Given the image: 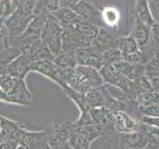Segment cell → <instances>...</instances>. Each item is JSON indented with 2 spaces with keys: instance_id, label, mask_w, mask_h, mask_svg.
<instances>
[{
  "instance_id": "9a60e30c",
  "label": "cell",
  "mask_w": 159,
  "mask_h": 149,
  "mask_svg": "<svg viewBox=\"0 0 159 149\" xmlns=\"http://www.w3.org/2000/svg\"><path fill=\"white\" fill-rule=\"evenodd\" d=\"M7 37L8 36H5L2 39L3 47L1 49V51H0V77L3 76V74H6V70L8 65L21 54L20 50H18L15 47H12L8 43Z\"/></svg>"
},
{
  "instance_id": "d4e9b609",
  "label": "cell",
  "mask_w": 159,
  "mask_h": 149,
  "mask_svg": "<svg viewBox=\"0 0 159 149\" xmlns=\"http://www.w3.org/2000/svg\"><path fill=\"white\" fill-rule=\"evenodd\" d=\"M133 84H134V97H137L138 94H141L144 93L153 92L150 79L147 78L145 74H142V76L138 77L136 79H134Z\"/></svg>"
},
{
  "instance_id": "f546056e",
  "label": "cell",
  "mask_w": 159,
  "mask_h": 149,
  "mask_svg": "<svg viewBox=\"0 0 159 149\" xmlns=\"http://www.w3.org/2000/svg\"><path fill=\"white\" fill-rule=\"evenodd\" d=\"M92 124H93V122L89 111L81 112V116L79 117L78 120L73 122L74 126H87V125H92Z\"/></svg>"
},
{
  "instance_id": "5bb4252c",
  "label": "cell",
  "mask_w": 159,
  "mask_h": 149,
  "mask_svg": "<svg viewBox=\"0 0 159 149\" xmlns=\"http://www.w3.org/2000/svg\"><path fill=\"white\" fill-rule=\"evenodd\" d=\"M129 36L132 37L135 42L137 43L139 48H142L150 42L152 38L151 36V28L145 23L141 22L137 18H134L133 25L130 30V33L128 34Z\"/></svg>"
},
{
  "instance_id": "4fadbf2b",
  "label": "cell",
  "mask_w": 159,
  "mask_h": 149,
  "mask_svg": "<svg viewBox=\"0 0 159 149\" xmlns=\"http://www.w3.org/2000/svg\"><path fill=\"white\" fill-rule=\"evenodd\" d=\"M117 37L118 36L116 35V31H111V30L107 28L101 27L98 28V32L96 38L93 40L91 46L98 50V52L102 53L106 50L113 47L114 41H116Z\"/></svg>"
},
{
  "instance_id": "cb8c5ba5",
  "label": "cell",
  "mask_w": 159,
  "mask_h": 149,
  "mask_svg": "<svg viewBox=\"0 0 159 149\" xmlns=\"http://www.w3.org/2000/svg\"><path fill=\"white\" fill-rule=\"evenodd\" d=\"M71 27H73L80 34H82L84 36H86L92 40L96 38L97 34L98 32V26H96L94 24H92L88 21H84V20H82L81 18H80V20L77 23H75Z\"/></svg>"
},
{
  "instance_id": "f1b7e54d",
  "label": "cell",
  "mask_w": 159,
  "mask_h": 149,
  "mask_svg": "<svg viewBox=\"0 0 159 149\" xmlns=\"http://www.w3.org/2000/svg\"><path fill=\"white\" fill-rule=\"evenodd\" d=\"M15 11L12 0H0V20L5 21Z\"/></svg>"
},
{
  "instance_id": "ffe728a7",
  "label": "cell",
  "mask_w": 159,
  "mask_h": 149,
  "mask_svg": "<svg viewBox=\"0 0 159 149\" xmlns=\"http://www.w3.org/2000/svg\"><path fill=\"white\" fill-rule=\"evenodd\" d=\"M102 19L103 27L111 31L116 32V28L120 19L118 10L116 7H103L102 8Z\"/></svg>"
},
{
  "instance_id": "1f68e13d",
  "label": "cell",
  "mask_w": 159,
  "mask_h": 149,
  "mask_svg": "<svg viewBox=\"0 0 159 149\" xmlns=\"http://www.w3.org/2000/svg\"><path fill=\"white\" fill-rule=\"evenodd\" d=\"M139 123H141L143 125H146V126L159 128V117L142 115L141 118L139 119Z\"/></svg>"
},
{
  "instance_id": "f35d334b",
  "label": "cell",
  "mask_w": 159,
  "mask_h": 149,
  "mask_svg": "<svg viewBox=\"0 0 159 149\" xmlns=\"http://www.w3.org/2000/svg\"><path fill=\"white\" fill-rule=\"evenodd\" d=\"M3 23H4V21H2V20H0V31H1V29H2V27H3Z\"/></svg>"
},
{
  "instance_id": "d6986e66",
  "label": "cell",
  "mask_w": 159,
  "mask_h": 149,
  "mask_svg": "<svg viewBox=\"0 0 159 149\" xmlns=\"http://www.w3.org/2000/svg\"><path fill=\"white\" fill-rule=\"evenodd\" d=\"M53 61L59 68L66 70V71H72L73 69L78 66V61L75 52L62 51L60 54L54 56Z\"/></svg>"
},
{
  "instance_id": "74e56055",
  "label": "cell",
  "mask_w": 159,
  "mask_h": 149,
  "mask_svg": "<svg viewBox=\"0 0 159 149\" xmlns=\"http://www.w3.org/2000/svg\"><path fill=\"white\" fill-rule=\"evenodd\" d=\"M0 102H8V98H7V97H6V94H5V93L1 91V88H0Z\"/></svg>"
},
{
  "instance_id": "8d00e7d4",
  "label": "cell",
  "mask_w": 159,
  "mask_h": 149,
  "mask_svg": "<svg viewBox=\"0 0 159 149\" xmlns=\"http://www.w3.org/2000/svg\"><path fill=\"white\" fill-rule=\"evenodd\" d=\"M150 81H151V84H152L153 91L159 93V78L150 79Z\"/></svg>"
},
{
  "instance_id": "d590c367",
  "label": "cell",
  "mask_w": 159,
  "mask_h": 149,
  "mask_svg": "<svg viewBox=\"0 0 159 149\" xmlns=\"http://www.w3.org/2000/svg\"><path fill=\"white\" fill-rule=\"evenodd\" d=\"M148 44L150 45L151 48H152V50H153V52H154V56L157 57V58H159V43H156V42L154 41V40L151 38L150 42H149Z\"/></svg>"
},
{
  "instance_id": "836d02e7",
  "label": "cell",
  "mask_w": 159,
  "mask_h": 149,
  "mask_svg": "<svg viewBox=\"0 0 159 149\" xmlns=\"http://www.w3.org/2000/svg\"><path fill=\"white\" fill-rule=\"evenodd\" d=\"M144 149H159V138L151 136L150 140Z\"/></svg>"
},
{
  "instance_id": "d6a6232c",
  "label": "cell",
  "mask_w": 159,
  "mask_h": 149,
  "mask_svg": "<svg viewBox=\"0 0 159 149\" xmlns=\"http://www.w3.org/2000/svg\"><path fill=\"white\" fill-rule=\"evenodd\" d=\"M150 28H151V36H152V39L156 43H159V22L156 21Z\"/></svg>"
},
{
  "instance_id": "2e32d148",
  "label": "cell",
  "mask_w": 159,
  "mask_h": 149,
  "mask_svg": "<svg viewBox=\"0 0 159 149\" xmlns=\"http://www.w3.org/2000/svg\"><path fill=\"white\" fill-rule=\"evenodd\" d=\"M134 18H137L141 22L145 23L148 26H152L155 23V19L153 17V14L150 8L149 0H135L133 9Z\"/></svg>"
},
{
  "instance_id": "277c9868",
  "label": "cell",
  "mask_w": 159,
  "mask_h": 149,
  "mask_svg": "<svg viewBox=\"0 0 159 149\" xmlns=\"http://www.w3.org/2000/svg\"><path fill=\"white\" fill-rule=\"evenodd\" d=\"M31 72L38 73L42 76L48 78L54 83H56L58 86L63 88L68 87L67 81L70 76L71 71H66L61 68H59L54 63L53 59L41 60V61L34 62L31 67Z\"/></svg>"
},
{
  "instance_id": "83f0119b",
  "label": "cell",
  "mask_w": 159,
  "mask_h": 149,
  "mask_svg": "<svg viewBox=\"0 0 159 149\" xmlns=\"http://www.w3.org/2000/svg\"><path fill=\"white\" fill-rule=\"evenodd\" d=\"M143 67H144V74L147 78L149 79L159 78V58L154 56Z\"/></svg>"
},
{
  "instance_id": "603a6c76",
  "label": "cell",
  "mask_w": 159,
  "mask_h": 149,
  "mask_svg": "<svg viewBox=\"0 0 159 149\" xmlns=\"http://www.w3.org/2000/svg\"><path fill=\"white\" fill-rule=\"evenodd\" d=\"M63 92L67 97H69L75 103L77 104V106L79 107L80 111H81V112L91 111V107H89V103L87 102L86 94L80 93L76 91H74V89H72L69 86L63 88Z\"/></svg>"
},
{
  "instance_id": "484cf974",
  "label": "cell",
  "mask_w": 159,
  "mask_h": 149,
  "mask_svg": "<svg viewBox=\"0 0 159 149\" xmlns=\"http://www.w3.org/2000/svg\"><path fill=\"white\" fill-rule=\"evenodd\" d=\"M123 60V55L118 51L116 48L111 47L102 52V62L103 65L113 66L114 64Z\"/></svg>"
},
{
  "instance_id": "8992f818",
  "label": "cell",
  "mask_w": 159,
  "mask_h": 149,
  "mask_svg": "<svg viewBox=\"0 0 159 149\" xmlns=\"http://www.w3.org/2000/svg\"><path fill=\"white\" fill-rule=\"evenodd\" d=\"M28 129L21 122L0 115V143L13 142L19 144Z\"/></svg>"
},
{
  "instance_id": "5b68a950",
  "label": "cell",
  "mask_w": 159,
  "mask_h": 149,
  "mask_svg": "<svg viewBox=\"0 0 159 149\" xmlns=\"http://www.w3.org/2000/svg\"><path fill=\"white\" fill-rule=\"evenodd\" d=\"M99 74L103 79L104 84H112L119 88L125 93L127 96L134 97V84L133 82L125 78L122 74L119 73L113 66L103 65L99 70Z\"/></svg>"
},
{
  "instance_id": "8fae6325",
  "label": "cell",
  "mask_w": 159,
  "mask_h": 149,
  "mask_svg": "<svg viewBox=\"0 0 159 149\" xmlns=\"http://www.w3.org/2000/svg\"><path fill=\"white\" fill-rule=\"evenodd\" d=\"M111 112L113 118V126L118 134H125L137 131L140 127V123L132 118L130 115H128L126 112L120 111Z\"/></svg>"
},
{
  "instance_id": "52a82bcc",
  "label": "cell",
  "mask_w": 159,
  "mask_h": 149,
  "mask_svg": "<svg viewBox=\"0 0 159 149\" xmlns=\"http://www.w3.org/2000/svg\"><path fill=\"white\" fill-rule=\"evenodd\" d=\"M150 137L144 125L140 123V127L137 131L119 134L118 142L124 149H144L150 140Z\"/></svg>"
},
{
  "instance_id": "44dd1931",
  "label": "cell",
  "mask_w": 159,
  "mask_h": 149,
  "mask_svg": "<svg viewBox=\"0 0 159 149\" xmlns=\"http://www.w3.org/2000/svg\"><path fill=\"white\" fill-rule=\"evenodd\" d=\"M113 47L116 48L122 55H128V54L134 53L139 49L135 40L129 36V35H127V36L117 37L116 41H114Z\"/></svg>"
},
{
  "instance_id": "e575fe53",
  "label": "cell",
  "mask_w": 159,
  "mask_h": 149,
  "mask_svg": "<svg viewBox=\"0 0 159 149\" xmlns=\"http://www.w3.org/2000/svg\"><path fill=\"white\" fill-rule=\"evenodd\" d=\"M79 1L80 0H60L62 7H68V8H72V9Z\"/></svg>"
},
{
  "instance_id": "4316f807",
  "label": "cell",
  "mask_w": 159,
  "mask_h": 149,
  "mask_svg": "<svg viewBox=\"0 0 159 149\" xmlns=\"http://www.w3.org/2000/svg\"><path fill=\"white\" fill-rule=\"evenodd\" d=\"M133 98L135 99V102L139 106L145 107L148 106H151L153 103L159 102V93L153 91L150 93H144L141 94H138L137 97Z\"/></svg>"
},
{
  "instance_id": "ab89813d",
  "label": "cell",
  "mask_w": 159,
  "mask_h": 149,
  "mask_svg": "<svg viewBox=\"0 0 159 149\" xmlns=\"http://www.w3.org/2000/svg\"><path fill=\"white\" fill-rule=\"evenodd\" d=\"M88 149H89V148H88Z\"/></svg>"
},
{
  "instance_id": "ba28073f",
  "label": "cell",
  "mask_w": 159,
  "mask_h": 149,
  "mask_svg": "<svg viewBox=\"0 0 159 149\" xmlns=\"http://www.w3.org/2000/svg\"><path fill=\"white\" fill-rule=\"evenodd\" d=\"M93 40L77 32L73 27L64 29L62 35V51L75 52L77 49L91 46Z\"/></svg>"
},
{
  "instance_id": "9c48e42d",
  "label": "cell",
  "mask_w": 159,
  "mask_h": 149,
  "mask_svg": "<svg viewBox=\"0 0 159 149\" xmlns=\"http://www.w3.org/2000/svg\"><path fill=\"white\" fill-rule=\"evenodd\" d=\"M74 11L82 20L94 24L98 28L103 27L102 19V9L91 3L89 0H80L74 6Z\"/></svg>"
},
{
  "instance_id": "3957f363",
  "label": "cell",
  "mask_w": 159,
  "mask_h": 149,
  "mask_svg": "<svg viewBox=\"0 0 159 149\" xmlns=\"http://www.w3.org/2000/svg\"><path fill=\"white\" fill-rule=\"evenodd\" d=\"M64 32L63 27L60 25L58 20L55 18L53 14H49L40 37L47 45L50 52L53 56L60 54L62 52V35Z\"/></svg>"
},
{
  "instance_id": "7c38bea8",
  "label": "cell",
  "mask_w": 159,
  "mask_h": 149,
  "mask_svg": "<svg viewBox=\"0 0 159 149\" xmlns=\"http://www.w3.org/2000/svg\"><path fill=\"white\" fill-rule=\"evenodd\" d=\"M33 63L34 62L31 58H29L24 54H20L16 59H14L8 65L6 74L13 78L25 79L27 74L31 72V67Z\"/></svg>"
},
{
  "instance_id": "e0dca14e",
  "label": "cell",
  "mask_w": 159,
  "mask_h": 149,
  "mask_svg": "<svg viewBox=\"0 0 159 149\" xmlns=\"http://www.w3.org/2000/svg\"><path fill=\"white\" fill-rule=\"evenodd\" d=\"M113 67L116 68L117 71L122 74L124 77L127 78L130 81H134L138 77L144 74V67L143 66H137V65L129 64L125 61H120L116 64L113 65Z\"/></svg>"
},
{
  "instance_id": "6da1fadb",
  "label": "cell",
  "mask_w": 159,
  "mask_h": 149,
  "mask_svg": "<svg viewBox=\"0 0 159 149\" xmlns=\"http://www.w3.org/2000/svg\"><path fill=\"white\" fill-rule=\"evenodd\" d=\"M67 84L74 91L86 94L94 88L103 86L104 82L98 70L78 65L70 73Z\"/></svg>"
},
{
  "instance_id": "7a4b0ae2",
  "label": "cell",
  "mask_w": 159,
  "mask_h": 149,
  "mask_svg": "<svg viewBox=\"0 0 159 149\" xmlns=\"http://www.w3.org/2000/svg\"><path fill=\"white\" fill-rule=\"evenodd\" d=\"M0 88L6 94L8 103L27 106L32 102V94L25 79L13 78L7 74H3L0 77Z\"/></svg>"
},
{
  "instance_id": "ac0fdd59",
  "label": "cell",
  "mask_w": 159,
  "mask_h": 149,
  "mask_svg": "<svg viewBox=\"0 0 159 149\" xmlns=\"http://www.w3.org/2000/svg\"><path fill=\"white\" fill-rule=\"evenodd\" d=\"M53 15L58 20V22L63 27V29H67L73 26L80 20V17L74 11V9L68 7H61L56 12H54Z\"/></svg>"
},
{
  "instance_id": "4dcf8cb0",
  "label": "cell",
  "mask_w": 159,
  "mask_h": 149,
  "mask_svg": "<svg viewBox=\"0 0 159 149\" xmlns=\"http://www.w3.org/2000/svg\"><path fill=\"white\" fill-rule=\"evenodd\" d=\"M140 111L142 115L159 117V102L153 103L151 106H148L145 107H141Z\"/></svg>"
},
{
  "instance_id": "7402d4cb",
  "label": "cell",
  "mask_w": 159,
  "mask_h": 149,
  "mask_svg": "<svg viewBox=\"0 0 159 149\" xmlns=\"http://www.w3.org/2000/svg\"><path fill=\"white\" fill-rule=\"evenodd\" d=\"M48 15L49 14H44V13L34 15V17L31 19V21L29 22L24 33L28 35H33V36H40L42 33L44 24Z\"/></svg>"
},
{
  "instance_id": "30bf717a",
  "label": "cell",
  "mask_w": 159,
  "mask_h": 149,
  "mask_svg": "<svg viewBox=\"0 0 159 149\" xmlns=\"http://www.w3.org/2000/svg\"><path fill=\"white\" fill-rule=\"evenodd\" d=\"M75 53H76L78 65L92 67L98 70V71L103 66L102 53L98 52L92 46L77 49Z\"/></svg>"
}]
</instances>
